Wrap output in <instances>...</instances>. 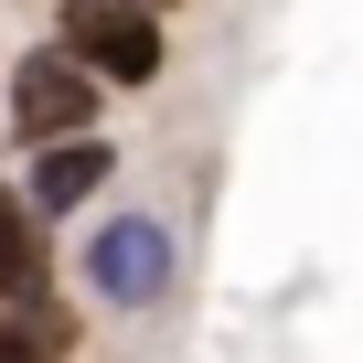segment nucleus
<instances>
[{"instance_id":"1","label":"nucleus","mask_w":363,"mask_h":363,"mask_svg":"<svg viewBox=\"0 0 363 363\" xmlns=\"http://www.w3.org/2000/svg\"><path fill=\"white\" fill-rule=\"evenodd\" d=\"M171 278H182V246H171V225L160 214H96V235L75 246V289H86V310H160L171 299Z\"/></svg>"},{"instance_id":"2","label":"nucleus","mask_w":363,"mask_h":363,"mask_svg":"<svg viewBox=\"0 0 363 363\" xmlns=\"http://www.w3.org/2000/svg\"><path fill=\"white\" fill-rule=\"evenodd\" d=\"M54 43L96 86H118V96L160 86V65H171V33H160V11H139V0H54Z\"/></svg>"},{"instance_id":"3","label":"nucleus","mask_w":363,"mask_h":363,"mask_svg":"<svg viewBox=\"0 0 363 363\" xmlns=\"http://www.w3.org/2000/svg\"><path fill=\"white\" fill-rule=\"evenodd\" d=\"M96 107H107V86H96L65 43H33V54L11 65V139H22V150L86 139V128H96Z\"/></svg>"},{"instance_id":"4","label":"nucleus","mask_w":363,"mask_h":363,"mask_svg":"<svg viewBox=\"0 0 363 363\" xmlns=\"http://www.w3.org/2000/svg\"><path fill=\"white\" fill-rule=\"evenodd\" d=\"M107 182H118V139H107V128L54 139V150H22V193H33L43 214H86Z\"/></svg>"},{"instance_id":"5","label":"nucleus","mask_w":363,"mask_h":363,"mask_svg":"<svg viewBox=\"0 0 363 363\" xmlns=\"http://www.w3.org/2000/svg\"><path fill=\"white\" fill-rule=\"evenodd\" d=\"M22 299H54V214L22 182H0V310Z\"/></svg>"},{"instance_id":"6","label":"nucleus","mask_w":363,"mask_h":363,"mask_svg":"<svg viewBox=\"0 0 363 363\" xmlns=\"http://www.w3.org/2000/svg\"><path fill=\"white\" fill-rule=\"evenodd\" d=\"M65 352H75V310H65V299L0 310V363H65Z\"/></svg>"},{"instance_id":"7","label":"nucleus","mask_w":363,"mask_h":363,"mask_svg":"<svg viewBox=\"0 0 363 363\" xmlns=\"http://www.w3.org/2000/svg\"><path fill=\"white\" fill-rule=\"evenodd\" d=\"M139 11H182V0H139Z\"/></svg>"}]
</instances>
